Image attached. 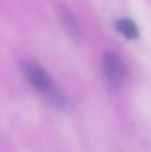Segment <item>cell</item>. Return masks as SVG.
<instances>
[{"label": "cell", "instance_id": "cell-2", "mask_svg": "<svg viewBox=\"0 0 151 152\" xmlns=\"http://www.w3.org/2000/svg\"><path fill=\"white\" fill-rule=\"evenodd\" d=\"M102 72H104L107 84L111 89H119L122 86L123 78H124V65L117 55H114L111 52H107L104 55V58H102Z\"/></svg>", "mask_w": 151, "mask_h": 152}, {"label": "cell", "instance_id": "cell-3", "mask_svg": "<svg viewBox=\"0 0 151 152\" xmlns=\"http://www.w3.org/2000/svg\"><path fill=\"white\" fill-rule=\"evenodd\" d=\"M116 28L120 34H123L126 39H136L138 37V27L132 19L122 18L116 22Z\"/></svg>", "mask_w": 151, "mask_h": 152}, {"label": "cell", "instance_id": "cell-1", "mask_svg": "<svg viewBox=\"0 0 151 152\" xmlns=\"http://www.w3.org/2000/svg\"><path fill=\"white\" fill-rule=\"evenodd\" d=\"M22 72L25 74L28 83L34 89H37L40 93H43L53 105L64 106L65 99H64L62 93L55 87V84L52 83L50 77L48 75V72L39 64L31 62V61H25L22 64Z\"/></svg>", "mask_w": 151, "mask_h": 152}, {"label": "cell", "instance_id": "cell-4", "mask_svg": "<svg viewBox=\"0 0 151 152\" xmlns=\"http://www.w3.org/2000/svg\"><path fill=\"white\" fill-rule=\"evenodd\" d=\"M61 19H62V24L67 28V31H68L70 36H73V37H79L80 36V28H79V24L74 19L73 13H70L68 10L62 9L61 10Z\"/></svg>", "mask_w": 151, "mask_h": 152}]
</instances>
